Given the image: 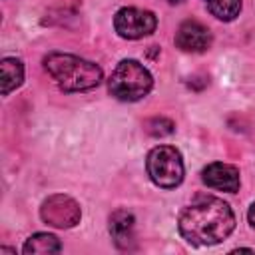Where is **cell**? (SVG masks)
<instances>
[{"instance_id":"1","label":"cell","mask_w":255,"mask_h":255,"mask_svg":"<svg viewBox=\"0 0 255 255\" xmlns=\"http://www.w3.org/2000/svg\"><path fill=\"white\" fill-rule=\"evenodd\" d=\"M179 233L191 245H215L231 235L235 229V215L231 207L213 195H201L177 219Z\"/></svg>"},{"instance_id":"2","label":"cell","mask_w":255,"mask_h":255,"mask_svg":"<svg viewBox=\"0 0 255 255\" xmlns=\"http://www.w3.org/2000/svg\"><path fill=\"white\" fill-rule=\"evenodd\" d=\"M46 72L56 80L58 88L64 92H86L96 88L104 74L102 68L90 60L72 56V54H60L52 52L44 58Z\"/></svg>"},{"instance_id":"3","label":"cell","mask_w":255,"mask_h":255,"mask_svg":"<svg viewBox=\"0 0 255 255\" xmlns=\"http://www.w3.org/2000/svg\"><path fill=\"white\" fill-rule=\"evenodd\" d=\"M153 86L151 74L137 60H122L110 76L108 90L116 100L137 102L149 94Z\"/></svg>"},{"instance_id":"4","label":"cell","mask_w":255,"mask_h":255,"mask_svg":"<svg viewBox=\"0 0 255 255\" xmlns=\"http://www.w3.org/2000/svg\"><path fill=\"white\" fill-rule=\"evenodd\" d=\"M145 169L149 179L163 189H173L183 181L181 153L171 145H157L147 153Z\"/></svg>"},{"instance_id":"5","label":"cell","mask_w":255,"mask_h":255,"mask_svg":"<svg viewBox=\"0 0 255 255\" xmlns=\"http://www.w3.org/2000/svg\"><path fill=\"white\" fill-rule=\"evenodd\" d=\"M157 26V18L153 12L143 8H122L114 16V28L118 36L126 40H137L143 36H149Z\"/></svg>"},{"instance_id":"6","label":"cell","mask_w":255,"mask_h":255,"mask_svg":"<svg viewBox=\"0 0 255 255\" xmlns=\"http://www.w3.org/2000/svg\"><path fill=\"white\" fill-rule=\"evenodd\" d=\"M40 217L44 223H48L52 227L70 229L76 223H80L82 211H80V205L76 203V199H72L70 195H64V193H56V195H50L42 203Z\"/></svg>"},{"instance_id":"7","label":"cell","mask_w":255,"mask_h":255,"mask_svg":"<svg viewBox=\"0 0 255 255\" xmlns=\"http://www.w3.org/2000/svg\"><path fill=\"white\" fill-rule=\"evenodd\" d=\"M175 46L183 52H205L211 46V32L195 20H185L175 32Z\"/></svg>"},{"instance_id":"8","label":"cell","mask_w":255,"mask_h":255,"mask_svg":"<svg viewBox=\"0 0 255 255\" xmlns=\"http://www.w3.org/2000/svg\"><path fill=\"white\" fill-rule=\"evenodd\" d=\"M201 179L211 189H219L227 193H235L239 189V169L229 163H221V161L209 163L201 171Z\"/></svg>"},{"instance_id":"9","label":"cell","mask_w":255,"mask_h":255,"mask_svg":"<svg viewBox=\"0 0 255 255\" xmlns=\"http://www.w3.org/2000/svg\"><path fill=\"white\" fill-rule=\"evenodd\" d=\"M133 215L126 209H118L110 217V235L120 249H131L133 247Z\"/></svg>"},{"instance_id":"10","label":"cell","mask_w":255,"mask_h":255,"mask_svg":"<svg viewBox=\"0 0 255 255\" xmlns=\"http://www.w3.org/2000/svg\"><path fill=\"white\" fill-rule=\"evenodd\" d=\"M22 251L26 255H50V253H60L62 245L58 237L52 233H36L24 243Z\"/></svg>"},{"instance_id":"11","label":"cell","mask_w":255,"mask_h":255,"mask_svg":"<svg viewBox=\"0 0 255 255\" xmlns=\"http://www.w3.org/2000/svg\"><path fill=\"white\" fill-rule=\"evenodd\" d=\"M24 80V66L16 58L2 60V96H8Z\"/></svg>"},{"instance_id":"12","label":"cell","mask_w":255,"mask_h":255,"mask_svg":"<svg viewBox=\"0 0 255 255\" xmlns=\"http://www.w3.org/2000/svg\"><path fill=\"white\" fill-rule=\"evenodd\" d=\"M207 10L223 22H231L241 12V0H203Z\"/></svg>"},{"instance_id":"13","label":"cell","mask_w":255,"mask_h":255,"mask_svg":"<svg viewBox=\"0 0 255 255\" xmlns=\"http://www.w3.org/2000/svg\"><path fill=\"white\" fill-rule=\"evenodd\" d=\"M145 129H147V133H151L155 137H163L173 131V122L167 118H153L145 124Z\"/></svg>"},{"instance_id":"14","label":"cell","mask_w":255,"mask_h":255,"mask_svg":"<svg viewBox=\"0 0 255 255\" xmlns=\"http://www.w3.org/2000/svg\"><path fill=\"white\" fill-rule=\"evenodd\" d=\"M247 219H249V223L255 227V203L249 207V213H247Z\"/></svg>"},{"instance_id":"15","label":"cell","mask_w":255,"mask_h":255,"mask_svg":"<svg viewBox=\"0 0 255 255\" xmlns=\"http://www.w3.org/2000/svg\"><path fill=\"white\" fill-rule=\"evenodd\" d=\"M169 4H179V2H183V0H167Z\"/></svg>"}]
</instances>
